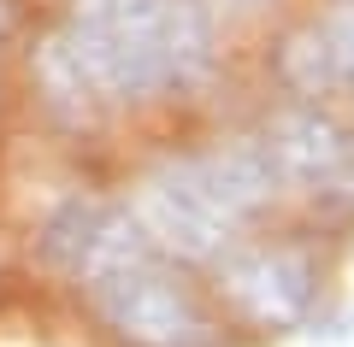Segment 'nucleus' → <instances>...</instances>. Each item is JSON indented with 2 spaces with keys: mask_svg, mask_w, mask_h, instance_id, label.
Here are the masks:
<instances>
[{
  "mask_svg": "<svg viewBox=\"0 0 354 347\" xmlns=\"http://www.w3.org/2000/svg\"><path fill=\"white\" fill-rule=\"evenodd\" d=\"M266 141L283 165L290 195L354 212V124L319 100H283L266 118Z\"/></svg>",
  "mask_w": 354,
  "mask_h": 347,
  "instance_id": "obj_6",
  "label": "nucleus"
},
{
  "mask_svg": "<svg viewBox=\"0 0 354 347\" xmlns=\"http://www.w3.org/2000/svg\"><path fill=\"white\" fill-rule=\"evenodd\" d=\"M83 300L118 347H225L218 318L189 288L183 265H171L165 253L130 259L124 271L83 288Z\"/></svg>",
  "mask_w": 354,
  "mask_h": 347,
  "instance_id": "obj_3",
  "label": "nucleus"
},
{
  "mask_svg": "<svg viewBox=\"0 0 354 347\" xmlns=\"http://www.w3.org/2000/svg\"><path fill=\"white\" fill-rule=\"evenodd\" d=\"M36 253L48 271H59L65 283L83 295L101 277L124 271L142 253H160L148 241V230L136 224L130 200H106V195H65L41 212L36 224Z\"/></svg>",
  "mask_w": 354,
  "mask_h": 347,
  "instance_id": "obj_4",
  "label": "nucleus"
},
{
  "mask_svg": "<svg viewBox=\"0 0 354 347\" xmlns=\"http://www.w3.org/2000/svg\"><path fill=\"white\" fill-rule=\"evenodd\" d=\"M124 200H130V212H136V224L148 230V241L171 265L218 271V265L248 241V230H254V218L230 200L225 177L213 171L207 148L153 159Z\"/></svg>",
  "mask_w": 354,
  "mask_h": 347,
  "instance_id": "obj_2",
  "label": "nucleus"
},
{
  "mask_svg": "<svg viewBox=\"0 0 354 347\" xmlns=\"http://www.w3.org/2000/svg\"><path fill=\"white\" fill-rule=\"evenodd\" d=\"M12 24H18V0H0V41L12 36Z\"/></svg>",
  "mask_w": 354,
  "mask_h": 347,
  "instance_id": "obj_10",
  "label": "nucleus"
},
{
  "mask_svg": "<svg viewBox=\"0 0 354 347\" xmlns=\"http://www.w3.org/2000/svg\"><path fill=\"white\" fill-rule=\"evenodd\" d=\"M213 277H218V295L236 306V318L266 335L307 330L319 312V288H325L319 259L301 241H254V236Z\"/></svg>",
  "mask_w": 354,
  "mask_h": 347,
  "instance_id": "obj_5",
  "label": "nucleus"
},
{
  "mask_svg": "<svg viewBox=\"0 0 354 347\" xmlns=\"http://www.w3.org/2000/svg\"><path fill=\"white\" fill-rule=\"evenodd\" d=\"M59 30L106 106L195 95L218 65L213 0H71Z\"/></svg>",
  "mask_w": 354,
  "mask_h": 347,
  "instance_id": "obj_1",
  "label": "nucleus"
},
{
  "mask_svg": "<svg viewBox=\"0 0 354 347\" xmlns=\"http://www.w3.org/2000/svg\"><path fill=\"white\" fill-rule=\"evenodd\" d=\"M30 77H36V95H41V106H48V118L65 124V130H88L106 112L101 88H95L88 65L77 59V48H71L65 30H53V36L30 53Z\"/></svg>",
  "mask_w": 354,
  "mask_h": 347,
  "instance_id": "obj_7",
  "label": "nucleus"
},
{
  "mask_svg": "<svg viewBox=\"0 0 354 347\" xmlns=\"http://www.w3.org/2000/svg\"><path fill=\"white\" fill-rule=\"evenodd\" d=\"M272 0H213V12H225V18H254V12H266Z\"/></svg>",
  "mask_w": 354,
  "mask_h": 347,
  "instance_id": "obj_9",
  "label": "nucleus"
},
{
  "mask_svg": "<svg viewBox=\"0 0 354 347\" xmlns=\"http://www.w3.org/2000/svg\"><path fill=\"white\" fill-rule=\"evenodd\" d=\"M272 77H278L283 100H319V106H337L342 95V71H337V53H330L325 30L313 24V18H301V24L290 30V36L278 41V53H272Z\"/></svg>",
  "mask_w": 354,
  "mask_h": 347,
  "instance_id": "obj_8",
  "label": "nucleus"
}]
</instances>
